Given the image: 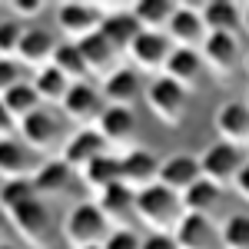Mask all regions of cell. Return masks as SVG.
I'll list each match as a JSON object with an SVG mask.
<instances>
[{"label": "cell", "instance_id": "39", "mask_svg": "<svg viewBox=\"0 0 249 249\" xmlns=\"http://www.w3.org/2000/svg\"><path fill=\"white\" fill-rule=\"evenodd\" d=\"M140 249H176L170 232H150V236H140Z\"/></svg>", "mask_w": 249, "mask_h": 249}, {"label": "cell", "instance_id": "3", "mask_svg": "<svg viewBox=\"0 0 249 249\" xmlns=\"http://www.w3.org/2000/svg\"><path fill=\"white\" fill-rule=\"evenodd\" d=\"M7 219H10V230L17 232L27 246H34V249L50 246V239H53V216H50V206L43 199H30L23 206L7 210Z\"/></svg>", "mask_w": 249, "mask_h": 249}, {"label": "cell", "instance_id": "10", "mask_svg": "<svg viewBox=\"0 0 249 249\" xmlns=\"http://www.w3.org/2000/svg\"><path fill=\"white\" fill-rule=\"evenodd\" d=\"M213 126H216L219 143L243 150L246 140H249V107L243 100H226V103L216 110V116H213Z\"/></svg>", "mask_w": 249, "mask_h": 249}, {"label": "cell", "instance_id": "1", "mask_svg": "<svg viewBox=\"0 0 249 249\" xmlns=\"http://www.w3.org/2000/svg\"><path fill=\"white\" fill-rule=\"evenodd\" d=\"M133 216L150 232H173V226L183 219V203L173 190L153 183L146 190L133 193Z\"/></svg>", "mask_w": 249, "mask_h": 249}, {"label": "cell", "instance_id": "18", "mask_svg": "<svg viewBox=\"0 0 249 249\" xmlns=\"http://www.w3.org/2000/svg\"><path fill=\"white\" fill-rule=\"evenodd\" d=\"M107 150L103 146V140L93 133V126H80V130H73V133L63 140V146H60V163H67L70 170H83L93 156H100Z\"/></svg>", "mask_w": 249, "mask_h": 249}, {"label": "cell", "instance_id": "35", "mask_svg": "<svg viewBox=\"0 0 249 249\" xmlns=\"http://www.w3.org/2000/svg\"><path fill=\"white\" fill-rule=\"evenodd\" d=\"M20 37H23V23H17L14 17H10V20H0V57L14 60Z\"/></svg>", "mask_w": 249, "mask_h": 249}, {"label": "cell", "instance_id": "31", "mask_svg": "<svg viewBox=\"0 0 249 249\" xmlns=\"http://www.w3.org/2000/svg\"><path fill=\"white\" fill-rule=\"evenodd\" d=\"M0 103H3V110L14 116L17 123H20V120H27L30 113H37L40 107H43V103H40V96L34 93V87H30V83H23V80H20L14 90H7V93L0 96Z\"/></svg>", "mask_w": 249, "mask_h": 249}, {"label": "cell", "instance_id": "15", "mask_svg": "<svg viewBox=\"0 0 249 249\" xmlns=\"http://www.w3.org/2000/svg\"><path fill=\"white\" fill-rule=\"evenodd\" d=\"M173 243L176 249H219L216 239V226L210 216H196V213H183V219L173 226Z\"/></svg>", "mask_w": 249, "mask_h": 249}, {"label": "cell", "instance_id": "34", "mask_svg": "<svg viewBox=\"0 0 249 249\" xmlns=\"http://www.w3.org/2000/svg\"><path fill=\"white\" fill-rule=\"evenodd\" d=\"M30 199H37L30 179H0V206H3V210L23 206V203H30Z\"/></svg>", "mask_w": 249, "mask_h": 249}, {"label": "cell", "instance_id": "43", "mask_svg": "<svg viewBox=\"0 0 249 249\" xmlns=\"http://www.w3.org/2000/svg\"><path fill=\"white\" fill-rule=\"evenodd\" d=\"M0 249H17V246H10V243H0Z\"/></svg>", "mask_w": 249, "mask_h": 249}, {"label": "cell", "instance_id": "23", "mask_svg": "<svg viewBox=\"0 0 249 249\" xmlns=\"http://www.w3.org/2000/svg\"><path fill=\"white\" fill-rule=\"evenodd\" d=\"M96 34L107 40L116 53H126L130 43L136 40V34H140V27H136V20H133L130 10H120V14H103V17H100V27H96Z\"/></svg>", "mask_w": 249, "mask_h": 249}, {"label": "cell", "instance_id": "26", "mask_svg": "<svg viewBox=\"0 0 249 249\" xmlns=\"http://www.w3.org/2000/svg\"><path fill=\"white\" fill-rule=\"evenodd\" d=\"M80 179H83L93 193H103L107 186L120 183V160H116V153L103 150L100 156H93V160L80 170Z\"/></svg>", "mask_w": 249, "mask_h": 249}, {"label": "cell", "instance_id": "8", "mask_svg": "<svg viewBox=\"0 0 249 249\" xmlns=\"http://www.w3.org/2000/svg\"><path fill=\"white\" fill-rule=\"evenodd\" d=\"M93 133L103 140V146H123L130 150L136 140V116L126 107H103V113L96 116Z\"/></svg>", "mask_w": 249, "mask_h": 249}, {"label": "cell", "instance_id": "30", "mask_svg": "<svg viewBox=\"0 0 249 249\" xmlns=\"http://www.w3.org/2000/svg\"><path fill=\"white\" fill-rule=\"evenodd\" d=\"M50 67H53L67 83H83V80H87V67H83V60H80L77 43H57L53 53H50Z\"/></svg>", "mask_w": 249, "mask_h": 249}, {"label": "cell", "instance_id": "12", "mask_svg": "<svg viewBox=\"0 0 249 249\" xmlns=\"http://www.w3.org/2000/svg\"><path fill=\"white\" fill-rule=\"evenodd\" d=\"M143 87H146V83H143V77L136 73L133 67H123V63H120L113 73L103 77L100 96L107 100V107H126V110H130L136 100L143 96Z\"/></svg>", "mask_w": 249, "mask_h": 249}, {"label": "cell", "instance_id": "44", "mask_svg": "<svg viewBox=\"0 0 249 249\" xmlns=\"http://www.w3.org/2000/svg\"><path fill=\"white\" fill-rule=\"evenodd\" d=\"M87 249H100V246H87Z\"/></svg>", "mask_w": 249, "mask_h": 249}, {"label": "cell", "instance_id": "33", "mask_svg": "<svg viewBox=\"0 0 249 249\" xmlns=\"http://www.w3.org/2000/svg\"><path fill=\"white\" fill-rule=\"evenodd\" d=\"M219 249H249V219L246 213H232L226 216V223L216 232Z\"/></svg>", "mask_w": 249, "mask_h": 249}, {"label": "cell", "instance_id": "38", "mask_svg": "<svg viewBox=\"0 0 249 249\" xmlns=\"http://www.w3.org/2000/svg\"><path fill=\"white\" fill-rule=\"evenodd\" d=\"M10 10H14V20L23 23V17H40L43 14V3H37V0H17V3H10Z\"/></svg>", "mask_w": 249, "mask_h": 249}, {"label": "cell", "instance_id": "24", "mask_svg": "<svg viewBox=\"0 0 249 249\" xmlns=\"http://www.w3.org/2000/svg\"><path fill=\"white\" fill-rule=\"evenodd\" d=\"M53 37L43 30V27H23V37L17 43V60L27 63V67H47L50 63V53H53Z\"/></svg>", "mask_w": 249, "mask_h": 249}, {"label": "cell", "instance_id": "40", "mask_svg": "<svg viewBox=\"0 0 249 249\" xmlns=\"http://www.w3.org/2000/svg\"><path fill=\"white\" fill-rule=\"evenodd\" d=\"M14 133H17V120L3 110V103H0V140H14Z\"/></svg>", "mask_w": 249, "mask_h": 249}, {"label": "cell", "instance_id": "9", "mask_svg": "<svg viewBox=\"0 0 249 249\" xmlns=\"http://www.w3.org/2000/svg\"><path fill=\"white\" fill-rule=\"evenodd\" d=\"M103 96L96 93L93 87L83 80V83H70L67 87V96L60 100V110H63V116L70 120V123H77V126H90V123H96V116L103 113Z\"/></svg>", "mask_w": 249, "mask_h": 249}, {"label": "cell", "instance_id": "6", "mask_svg": "<svg viewBox=\"0 0 249 249\" xmlns=\"http://www.w3.org/2000/svg\"><path fill=\"white\" fill-rule=\"evenodd\" d=\"M143 96H146L150 113H153L163 126L176 130V126L183 123V116H186V90H183V87H176V83L166 80V77H156L143 87Z\"/></svg>", "mask_w": 249, "mask_h": 249}, {"label": "cell", "instance_id": "2", "mask_svg": "<svg viewBox=\"0 0 249 249\" xmlns=\"http://www.w3.org/2000/svg\"><path fill=\"white\" fill-rule=\"evenodd\" d=\"M199 63L216 80H232L243 67V47L236 34H206L199 43Z\"/></svg>", "mask_w": 249, "mask_h": 249}, {"label": "cell", "instance_id": "37", "mask_svg": "<svg viewBox=\"0 0 249 249\" xmlns=\"http://www.w3.org/2000/svg\"><path fill=\"white\" fill-rule=\"evenodd\" d=\"M17 83H20V63L0 57V96L7 93V90H14Z\"/></svg>", "mask_w": 249, "mask_h": 249}, {"label": "cell", "instance_id": "42", "mask_svg": "<svg viewBox=\"0 0 249 249\" xmlns=\"http://www.w3.org/2000/svg\"><path fill=\"white\" fill-rule=\"evenodd\" d=\"M7 232H10V219H7V210L0 206V243H7Z\"/></svg>", "mask_w": 249, "mask_h": 249}, {"label": "cell", "instance_id": "32", "mask_svg": "<svg viewBox=\"0 0 249 249\" xmlns=\"http://www.w3.org/2000/svg\"><path fill=\"white\" fill-rule=\"evenodd\" d=\"M30 87H34V93L40 96V103H60V100L67 96V87H70V83L47 63V67H40L37 73H34V83H30Z\"/></svg>", "mask_w": 249, "mask_h": 249}, {"label": "cell", "instance_id": "41", "mask_svg": "<svg viewBox=\"0 0 249 249\" xmlns=\"http://www.w3.org/2000/svg\"><path fill=\"white\" fill-rule=\"evenodd\" d=\"M230 190H236L239 196H243V199L249 196V166H243V170L236 173V179L230 183Z\"/></svg>", "mask_w": 249, "mask_h": 249}, {"label": "cell", "instance_id": "13", "mask_svg": "<svg viewBox=\"0 0 249 249\" xmlns=\"http://www.w3.org/2000/svg\"><path fill=\"white\" fill-rule=\"evenodd\" d=\"M170 50L173 47L163 34H146V30H140L136 40L130 43V50H126V57H130L136 73H140V70H143V73H156V70H163Z\"/></svg>", "mask_w": 249, "mask_h": 249}, {"label": "cell", "instance_id": "14", "mask_svg": "<svg viewBox=\"0 0 249 249\" xmlns=\"http://www.w3.org/2000/svg\"><path fill=\"white\" fill-rule=\"evenodd\" d=\"M163 37L170 40L173 50H199L206 30H203V20H199V14L193 7H176L166 30H163Z\"/></svg>", "mask_w": 249, "mask_h": 249}, {"label": "cell", "instance_id": "19", "mask_svg": "<svg viewBox=\"0 0 249 249\" xmlns=\"http://www.w3.org/2000/svg\"><path fill=\"white\" fill-rule=\"evenodd\" d=\"M96 210L107 219V226H116V230H130V219H133V193L126 186H107L103 193H96Z\"/></svg>", "mask_w": 249, "mask_h": 249}, {"label": "cell", "instance_id": "5", "mask_svg": "<svg viewBox=\"0 0 249 249\" xmlns=\"http://www.w3.org/2000/svg\"><path fill=\"white\" fill-rule=\"evenodd\" d=\"M196 166H199V179H206V183L219 186V190H230L236 173L246 166V156H243V150L226 146V143L216 140L213 146H206L203 153L196 156Z\"/></svg>", "mask_w": 249, "mask_h": 249}, {"label": "cell", "instance_id": "27", "mask_svg": "<svg viewBox=\"0 0 249 249\" xmlns=\"http://www.w3.org/2000/svg\"><path fill=\"white\" fill-rule=\"evenodd\" d=\"M34 160L30 150L17 140H0V179H30Z\"/></svg>", "mask_w": 249, "mask_h": 249}, {"label": "cell", "instance_id": "25", "mask_svg": "<svg viewBox=\"0 0 249 249\" xmlns=\"http://www.w3.org/2000/svg\"><path fill=\"white\" fill-rule=\"evenodd\" d=\"M199 20H203V30L206 34H236L239 37V7L236 3H223V0H213V3H203L199 10Z\"/></svg>", "mask_w": 249, "mask_h": 249}, {"label": "cell", "instance_id": "7", "mask_svg": "<svg viewBox=\"0 0 249 249\" xmlns=\"http://www.w3.org/2000/svg\"><path fill=\"white\" fill-rule=\"evenodd\" d=\"M116 160H120V186H126L130 193H140V190H146V186L156 183V166H160V160H156L150 150L130 146V150L116 153Z\"/></svg>", "mask_w": 249, "mask_h": 249}, {"label": "cell", "instance_id": "36", "mask_svg": "<svg viewBox=\"0 0 249 249\" xmlns=\"http://www.w3.org/2000/svg\"><path fill=\"white\" fill-rule=\"evenodd\" d=\"M100 249H140V236L133 230H113V232H107Z\"/></svg>", "mask_w": 249, "mask_h": 249}, {"label": "cell", "instance_id": "4", "mask_svg": "<svg viewBox=\"0 0 249 249\" xmlns=\"http://www.w3.org/2000/svg\"><path fill=\"white\" fill-rule=\"evenodd\" d=\"M107 219L100 216L93 203H77L73 210L63 216V243L70 249H87V246H100L107 239Z\"/></svg>", "mask_w": 249, "mask_h": 249}, {"label": "cell", "instance_id": "29", "mask_svg": "<svg viewBox=\"0 0 249 249\" xmlns=\"http://www.w3.org/2000/svg\"><path fill=\"white\" fill-rule=\"evenodd\" d=\"M219 196H223L219 186H213V183H206V179H196L186 193H179V203H183V213L210 216V213L216 210V203H219Z\"/></svg>", "mask_w": 249, "mask_h": 249}, {"label": "cell", "instance_id": "22", "mask_svg": "<svg viewBox=\"0 0 249 249\" xmlns=\"http://www.w3.org/2000/svg\"><path fill=\"white\" fill-rule=\"evenodd\" d=\"M160 77L173 80L176 87H183V90L190 93V87H196L199 77H203L199 53H196V50H170V57H166V63H163Z\"/></svg>", "mask_w": 249, "mask_h": 249}, {"label": "cell", "instance_id": "20", "mask_svg": "<svg viewBox=\"0 0 249 249\" xmlns=\"http://www.w3.org/2000/svg\"><path fill=\"white\" fill-rule=\"evenodd\" d=\"M70 179H73V170L67 163H60V160H43L30 173V186L37 193V199H43V203L50 196H60V193L70 186Z\"/></svg>", "mask_w": 249, "mask_h": 249}, {"label": "cell", "instance_id": "11", "mask_svg": "<svg viewBox=\"0 0 249 249\" xmlns=\"http://www.w3.org/2000/svg\"><path fill=\"white\" fill-rule=\"evenodd\" d=\"M17 133H20V143L27 150H40V153H50L53 146L60 143V123L53 113H47L40 107L37 113H30L27 120L17 123Z\"/></svg>", "mask_w": 249, "mask_h": 249}, {"label": "cell", "instance_id": "21", "mask_svg": "<svg viewBox=\"0 0 249 249\" xmlns=\"http://www.w3.org/2000/svg\"><path fill=\"white\" fill-rule=\"evenodd\" d=\"M77 50H80V60H83V67H87V77L96 73V77H107V73H113L116 67V53L113 47L107 43V40L100 37V34H90V37L77 40Z\"/></svg>", "mask_w": 249, "mask_h": 249}, {"label": "cell", "instance_id": "28", "mask_svg": "<svg viewBox=\"0 0 249 249\" xmlns=\"http://www.w3.org/2000/svg\"><path fill=\"white\" fill-rule=\"evenodd\" d=\"M173 10H176V3H170V0H143V3L130 7L136 27L146 30V34H163L173 17Z\"/></svg>", "mask_w": 249, "mask_h": 249}, {"label": "cell", "instance_id": "16", "mask_svg": "<svg viewBox=\"0 0 249 249\" xmlns=\"http://www.w3.org/2000/svg\"><path fill=\"white\" fill-rule=\"evenodd\" d=\"M100 17L103 14L90 3H60L57 7V27L67 34V43H77V40L96 34Z\"/></svg>", "mask_w": 249, "mask_h": 249}, {"label": "cell", "instance_id": "17", "mask_svg": "<svg viewBox=\"0 0 249 249\" xmlns=\"http://www.w3.org/2000/svg\"><path fill=\"white\" fill-rule=\"evenodd\" d=\"M199 179V166H196V156H186V153H173L166 160H160L156 166V183L173 190L176 196L186 193Z\"/></svg>", "mask_w": 249, "mask_h": 249}]
</instances>
